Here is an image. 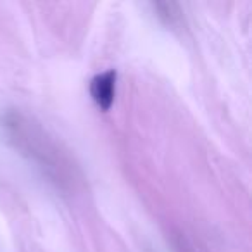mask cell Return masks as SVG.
Here are the masks:
<instances>
[{"label": "cell", "mask_w": 252, "mask_h": 252, "mask_svg": "<svg viewBox=\"0 0 252 252\" xmlns=\"http://www.w3.org/2000/svg\"><path fill=\"white\" fill-rule=\"evenodd\" d=\"M116 80H118V73L114 69L95 74L90 80V97L102 111H109L114 104Z\"/></svg>", "instance_id": "cell-1"}]
</instances>
